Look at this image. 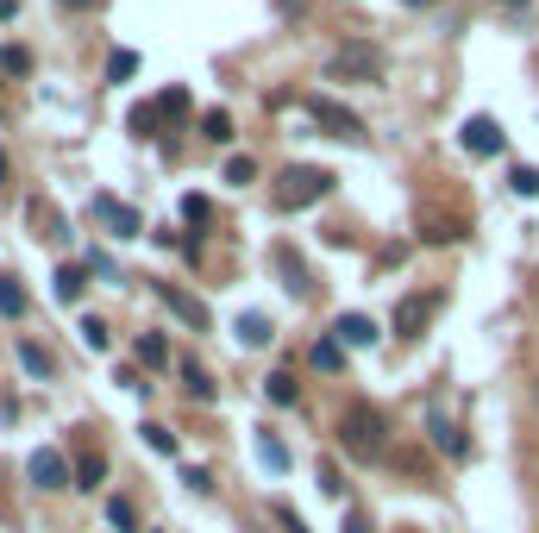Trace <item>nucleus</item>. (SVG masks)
<instances>
[{
    "label": "nucleus",
    "instance_id": "f257e3e1",
    "mask_svg": "<svg viewBox=\"0 0 539 533\" xmlns=\"http://www.w3.org/2000/svg\"><path fill=\"white\" fill-rule=\"evenodd\" d=\"M339 446L345 458H358V465H377L383 446H389V414L377 402H345L339 414Z\"/></svg>",
    "mask_w": 539,
    "mask_h": 533
},
{
    "label": "nucleus",
    "instance_id": "f03ea898",
    "mask_svg": "<svg viewBox=\"0 0 539 533\" xmlns=\"http://www.w3.org/2000/svg\"><path fill=\"white\" fill-rule=\"evenodd\" d=\"M326 195H333V170H320V164H289L276 176V207L283 214H301V207H314Z\"/></svg>",
    "mask_w": 539,
    "mask_h": 533
},
{
    "label": "nucleus",
    "instance_id": "7ed1b4c3",
    "mask_svg": "<svg viewBox=\"0 0 539 533\" xmlns=\"http://www.w3.org/2000/svg\"><path fill=\"white\" fill-rule=\"evenodd\" d=\"M326 76L333 82H383V51L377 44H339L333 51V63H326Z\"/></svg>",
    "mask_w": 539,
    "mask_h": 533
},
{
    "label": "nucleus",
    "instance_id": "20e7f679",
    "mask_svg": "<svg viewBox=\"0 0 539 533\" xmlns=\"http://www.w3.org/2000/svg\"><path fill=\"white\" fill-rule=\"evenodd\" d=\"M439 301H445L439 289H414V295H402V301H395V333H402V339H420V333L433 327Z\"/></svg>",
    "mask_w": 539,
    "mask_h": 533
},
{
    "label": "nucleus",
    "instance_id": "39448f33",
    "mask_svg": "<svg viewBox=\"0 0 539 533\" xmlns=\"http://www.w3.org/2000/svg\"><path fill=\"white\" fill-rule=\"evenodd\" d=\"M308 113H314V126H326L333 138H364V120H358V113H345L339 101H326V95H314Z\"/></svg>",
    "mask_w": 539,
    "mask_h": 533
},
{
    "label": "nucleus",
    "instance_id": "423d86ee",
    "mask_svg": "<svg viewBox=\"0 0 539 533\" xmlns=\"http://www.w3.org/2000/svg\"><path fill=\"white\" fill-rule=\"evenodd\" d=\"M464 151H471V157H496V151H502V126L489 120V113L464 120Z\"/></svg>",
    "mask_w": 539,
    "mask_h": 533
},
{
    "label": "nucleus",
    "instance_id": "0eeeda50",
    "mask_svg": "<svg viewBox=\"0 0 539 533\" xmlns=\"http://www.w3.org/2000/svg\"><path fill=\"white\" fill-rule=\"evenodd\" d=\"M157 295H163V308H170L176 320H189V327H195V333H207V320H214V314H207V308H201V301H195V295H182L176 283H157Z\"/></svg>",
    "mask_w": 539,
    "mask_h": 533
},
{
    "label": "nucleus",
    "instance_id": "6e6552de",
    "mask_svg": "<svg viewBox=\"0 0 539 533\" xmlns=\"http://www.w3.org/2000/svg\"><path fill=\"white\" fill-rule=\"evenodd\" d=\"M95 220H107V226H113V239H138V226H145L126 201H113V195H95Z\"/></svg>",
    "mask_w": 539,
    "mask_h": 533
},
{
    "label": "nucleus",
    "instance_id": "1a4fd4ad",
    "mask_svg": "<svg viewBox=\"0 0 539 533\" xmlns=\"http://www.w3.org/2000/svg\"><path fill=\"white\" fill-rule=\"evenodd\" d=\"M26 477L38 483V490H69V465H63V452H32Z\"/></svg>",
    "mask_w": 539,
    "mask_h": 533
},
{
    "label": "nucleus",
    "instance_id": "9d476101",
    "mask_svg": "<svg viewBox=\"0 0 539 533\" xmlns=\"http://www.w3.org/2000/svg\"><path fill=\"white\" fill-rule=\"evenodd\" d=\"M333 339H339V345H358V352H364V345H377L383 333H377V320H370V314H339Z\"/></svg>",
    "mask_w": 539,
    "mask_h": 533
},
{
    "label": "nucleus",
    "instance_id": "9b49d317",
    "mask_svg": "<svg viewBox=\"0 0 539 533\" xmlns=\"http://www.w3.org/2000/svg\"><path fill=\"white\" fill-rule=\"evenodd\" d=\"M276 270H283V283H289L295 295H308V289H314V283H308V264H301L289 245H276Z\"/></svg>",
    "mask_w": 539,
    "mask_h": 533
},
{
    "label": "nucleus",
    "instance_id": "f8f14e48",
    "mask_svg": "<svg viewBox=\"0 0 539 533\" xmlns=\"http://www.w3.org/2000/svg\"><path fill=\"white\" fill-rule=\"evenodd\" d=\"M264 396H270L276 408H295V396H301V383H295V370H270V377H264Z\"/></svg>",
    "mask_w": 539,
    "mask_h": 533
},
{
    "label": "nucleus",
    "instance_id": "ddd939ff",
    "mask_svg": "<svg viewBox=\"0 0 539 533\" xmlns=\"http://www.w3.org/2000/svg\"><path fill=\"white\" fill-rule=\"evenodd\" d=\"M433 446H445L452 458H464V452H471V439H464L452 421H445V408H433Z\"/></svg>",
    "mask_w": 539,
    "mask_h": 533
},
{
    "label": "nucleus",
    "instance_id": "4468645a",
    "mask_svg": "<svg viewBox=\"0 0 539 533\" xmlns=\"http://www.w3.org/2000/svg\"><path fill=\"white\" fill-rule=\"evenodd\" d=\"M182 383H189V396H195V402H214V396H220V383L207 377L195 358H182Z\"/></svg>",
    "mask_w": 539,
    "mask_h": 533
},
{
    "label": "nucleus",
    "instance_id": "2eb2a0df",
    "mask_svg": "<svg viewBox=\"0 0 539 533\" xmlns=\"http://www.w3.org/2000/svg\"><path fill=\"white\" fill-rule=\"evenodd\" d=\"M51 283H57V301H82V289H88V270H82V264H63V270L51 276Z\"/></svg>",
    "mask_w": 539,
    "mask_h": 533
},
{
    "label": "nucleus",
    "instance_id": "dca6fc26",
    "mask_svg": "<svg viewBox=\"0 0 539 533\" xmlns=\"http://www.w3.org/2000/svg\"><path fill=\"white\" fill-rule=\"evenodd\" d=\"M101 477H107V458L101 452H82L76 458V490H101Z\"/></svg>",
    "mask_w": 539,
    "mask_h": 533
},
{
    "label": "nucleus",
    "instance_id": "f3484780",
    "mask_svg": "<svg viewBox=\"0 0 539 533\" xmlns=\"http://www.w3.org/2000/svg\"><path fill=\"white\" fill-rule=\"evenodd\" d=\"M138 364H145V370H163V364H170V345H163L157 333H138Z\"/></svg>",
    "mask_w": 539,
    "mask_h": 533
},
{
    "label": "nucleus",
    "instance_id": "a211bd4d",
    "mask_svg": "<svg viewBox=\"0 0 539 533\" xmlns=\"http://www.w3.org/2000/svg\"><path fill=\"white\" fill-rule=\"evenodd\" d=\"M151 107H157V120H182V113H189V88H163Z\"/></svg>",
    "mask_w": 539,
    "mask_h": 533
},
{
    "label": "nucleus",
    "instance_id": "6ab92c4d",
    "mask_svg": "<svg viewBox=\"0 0 539 533\" xmlns=\"http://www.w3.org/2000/svg\"><path fill=\"white\" fill-rule=\"evenodd\" d=\"M0 314H7V320L26 314V289H19V276H0Z\"/></svg>",
    "mask_w": 539,
    "mask_h": 533
},
{
    "label": "nucleus",
    "instance_id": "aec40b11",
    "mask_svg": "<svg viewBox=\"0 0 539 533\" xmlns=\"http://www.w3.org/2000/svg\"><path fill=\"white\" fill-rule=\"evenodd\" d=\"M270 333H276V327H270L264 314H239V339H245V345H270Z\"/></svg>",
    "mask_w": 539,
    "mask_h": 533
},
{
    "label": "nucleus",
    "instance_id": "412c9836",
    "mask_svg": "<svg viewBox=\"0 0 539 533\" xmlns=\"http://www.w3.org/2000/svg\"><path fill=\"white\" fill-rule=\"evenodd\" d=\"M257 458H264L270 471H283V465H289V452H283V439H276V433H257Z\"/></svg>",
    "mask_w": 539,
    "mask_h": 533
},
{
    "label": "nucleus",
    "instance_id": "4be33fe9",
    "mask_svg": "<svg viewBox=\"0 0 539 533\" xmlns=\"http://www.w3.org/2000/svg\"><path fill=\"white\" fill-rule=\"evenodd\" d=\"M19 364H26L32 377H51V352H44V345H32V339L19 345Z\"/></svg>",
    "mask_w": 539,
    "mask_h": 533
},
{
    "label": "nucleus",
    "instance_id": "5701e85b",
    "mask_svg": "<svg viewBox=\"0 0 539 533\" xmlns=\"http://www.w3.org/2000/svg\"><path fill=\"white\" fill-rule=\"evenodd\" d=\"M201 138H214V145H226V138H232V120H226L220 107H214V113H201Z\"/></svg>",
    "mask_w": 539,
    "mask_h": 533
},
{
    "label": "nucleus",
    "instance_id": "b1692460",
    "mask_svg": "<svg viewBox=\"0 0 539 533\" xmlns=\"http://www.w3.org/2000/svg\"><path fill=\"white\" fill-rule=\"evenodd\" d=\"M32 220H38V233H44V239H63V220H57V207L32 201Z\"/></svg>",
    "mask_w": 539,
    "mask_h": 533
},
{
    "label": "nucleus",
    "instance_id": "393cba45",
    "mask_svg": "<svg viewBox=\"0 0 539 533\" xmlns=\"http://www.w3.org/2000/svg\"><path fill=\"white\" fill-rule=\"evenodd\" d=\"M82 345H88V352H107V345H113V339H107V320L88 314V320H82Z\"/></svg>",
    "mask_w": 539,
    "mask_h": 533
},
{
    "label": "nucleus",
    "instance_id": "a878e982",
    "mask_svg": "<svg viewBox=\"0 0 539 533\" xmlns=\"http://www.w3.org/2000/svg\"><path fill=\"white\" fill-rule=\"evenodd\" d=\"M339 364H345L339 339H320V345H314V370H339Z\"/></svg>",
    "mask_w": 539,
    "mask_h": 533
},
{
    "label": "nucleus",
    "instance_id": "bb28decb",
    "mask_svg": "<svg viewBox=\"0 0 539 533\" xmlns=\"http://www.w3.org/2000/svg\"><path fill=\"white\" fill-rule=\"evenodd\" d=\"M0 69H7V76H26V69H32V51H19V44H7V51H0Z\"/></svg>",
    "mask_w": 539,
    "mask_h": 533
},
{
    "label": "nucleus",
    "instance_id": "cd10ccee",
    "mask_svg": "<svg viewBox=\"0 0 539 533\" xmlns=\"http://www.w3.org/2000/svg\"><path fill=\"white\" fill-rule=\"evenodd\" d=\"M157 126H163L157 107H132V132H138V138H157Z\"/></svg>",
    "mask_w": 539,
    "mask_h": 533
},
{
    "label": "nucleus",
    "instance_id": "c85d7f7f",
    "mask_svg": "<svg viewBox=\"0 0 539 533\" xmlns=\"http://www.w3.org/2000/svg\"><path fill=\"white\" fill-rule=\"evenodd\" d=\"M107 521L120 527V533H132V521H138V515H132V502H126V496H113V502H107Z\"/></svg>",
    "mask_w": 539,
    "mask_h": 533
},
{
    "label": "nucleus",
    "instance_id": "c756f323",
    "mask_svg": "<svg viewBox=\"0 0 539 533\" xmlns=\"http://www.w3.org/2000/svg\"><path fill=\"white\" fill-rule=\"evenodd\" d=\"M508 182H514V195H539V170H527V164H514Z\"/></svg>",
    "mask_w": 539,
    "mask_h": 533
},
{
    "label": "nucleus",
    "instance_id": "7c9ffc66",
    "mask_svg": "<svg viewBox=\"0 0 539 533\" xmlns=\"http://www.w3.org/2000/svg\"><path fill=\"white\" fill-rule=\"evenodd\" d=\"M314 477H320V490H326V496H345V483H339V465H333V458H320V471H314Z\"/></svg>",
    "mask_w": 539,
    "mask_h": 533
},
{
    "label": "nucleus",
    "instance_id": "2f4dec72",
    "mask_svg": "<svg viewBox=\"0 0 539 533\" xmlns=\"http://www.w3.org/2000/svg\"><path fill=\"white\" fill-rule=\"evenodd\" d=\"M270 515H276V527H283V533H308V521H301V515H295V508H289V502H276V508H270Z\"/></svg>",
    "mask_w": 539,
    "mask_h": 533
},
{
    "label": "nucleus",
    "instance_id": "473e14b6",
    "mask_svg": "<svg viewBox=\"0 0 539 533\" xmlns=\"http://www.w3.org/2000/svg\"><path fill=\"white\" fill-rule=\"evenodd\" d=\"M132 69H138V57H132V51H113V57H107V76H113V82H126Z\"/></svg>",
    "mask_w": 539,
    "mask_h": 533
},
{
    "label": "nucleus",
    "instance_id": "72a5a7b5",
    "mask_svg": "<svg viewBox=\"0 0 539 533\" xmlns=\"http://www.w3.org/2000/svg\"><path fill=\"white\" fill-rule=\"evenodd\" d=\"M226 182H239V189H245V182H257V164H251V157H232V164H226Z\"/></svg>",
    "mask_w": 539,
    "mask_h": 533
},
{
    "label": "nucleus",
    "instance_id": "f704fd0d",
    "mask_svg": "<svg viewBox=\"0 0 539 533\" xmlns=\"http://www.w3.org/2000/svg\"><path fill=\"white\" fill-rule=\"evenodd\" d=\"M182 220L201 226V220H207V201H201V195H182Z\"/></svg>",
    "mask_w": 539,
    "mask_h": 533
},
{
    "label": "nucleus",
    "instance_id": "c9c22d12",
    "mask_svg": "<svg viewBox=\"0 0 539 533\" xmlns=\"http://www.w3.org/2000/svg\"><path fill=\"white\" fill-rule=\"evenodd\" d=\"M145 439H151V452H176V433L170 427H145Z\"/></svg>",
    "mask_w": 539,
    "mask_h": 533
},
{
    "label": "nucleus",
    "instance_id": "e433bc0d",
    "mask_svg": "<svg viewBox=\"0 0 539 533\" xmlns=\"http://www.w3.org/2000/svg\"><path fill=\"white\" fill-rule=\"evenodd\" d=\"M339 527H345V533H370V515H364V508H345Z\"/></svg>",
    "mask_w": 539,
    "mask_h": 533
},
{
    "label": "nucleus",
    "instance_id": "4c0bfd02",
    "mask_svg": "<svg viewBox=\"0 0 539 533\" xmlns=\"http://www.w3.org/2000/svg\"><path fill=\"white\" fill-rule=\"evenodd\" d=\"M276 7H283V13H301V7H308V0H276Z\"/></svg>",
    "mask_w": 539,
    "mask_h": 533
},
{
    "label": "nucleus",
    "instance_id": "58836bf2",
    "mask_svg": "<svg viewBox=\"0 0 539 533\" xmlns=\"http://www.w3.org/2000/svg\"><path fill=\"white\" fill-rule=\"evenodd\" d=\"M63 7H101V0H63Z\"/></svg>",
    "mask_w": 539,
    "mask_h": 533
},
{
    "label": "nucleus",
    "instance_id": "ea45409f",
    "mask_svg": "<svg viewBox=\"0 0 539 533\" xmlns=\"http://www.w3.org/2000/svg\"><path fill=\"white\" fill-rule=\"evenodd\" d=\"M0 19H13V0H0Z\"/></svg>",
    "mask_w": 539,
    "mask_h": 533
},
{
    "label": "nucleus",
    "instance_id": "a19ab883",
    "mask_svg": "<svg viewBox=\"0 0 539 533\" xmlns=\"http://www.w3.org/2000/svg\"><path fill=\"white\" fill-rule=\"evenodd\" d=\"M502 7H514V13H521V7H527V0H502Z\"/></svg>",
    "mask_w": 539,
    "mask_h": 533
},
{
    "label": "nucleus",
    "instance_id": "79ce46f5",
    "mask_svg": "<svg viewBox=\"0 0 539 533\" xmlns=\"http://www.w3.org/2000/svg\"><path fill=\"white\" fill-rule=\"evenodd\" d=\"M0 182H7V151H0Z\"/></svg>",
    "mask_w": 539,
    "mask_h": 533
},
{
    "label": "nucleus",
    "instance_id": "37998d69",
    "mask_svg": "<svg viewBox=\"0 0 539 533\" xmlns=\"http://www.w3.org/2000/svg\"><path fill=\"white\" fill-rule=\"evenodd\" d=\"M402 7H433V0H402Z\"/></svg>",
    "mask_w": 539,
    "mask_h": 533
},
{
    "label": "nucleus",
    "instance_id": "c03bdc74",
    "mask_svg": "<svg viewBox=\"0 0 539 533\" xmlns=\"http://www.w3.org/2000/svg\"><path fill=\"white\" fill-rule=\"evenodd\" d=\"M402 533H414V527H402Z\"/></svg>",
    "mask_w": 539,
    "mask_h": 533
}]
</instances>
